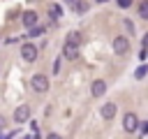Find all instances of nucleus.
Returning a JSON list of instances; mask_svg holds the SVG:
<instances>
[{
	"label": "nucleus",
	"mask_w": 148,
	"mask_h": 139,
	"mask_svg": "<svg viewBox=\"0 0 148 139\" xmlns=\"http://www.w3.org/2000/svg\"><path fill=\"white\" fill-rule=\"evenodd\" d=\"M123 127H125V132H136L139 130V118H136V114H125V118H123Z\"/></svg>",
	"instance_id": "f257e3e1"
},
{
	"label": "nucleus",
	"mask_w": 148,
	"mask_h": 139,
	"mask_svg": "<svg viewBox=\"0 0 148 139\" xmlns=\"http://www.w3.org/2000/svg\"><path fill=\"white\" fill-rule=\"evenodd\" d=\"M113 51H116L118 56L127 53V51H130V39H127V37H123V35H118V37L113 39Z\"/></svg>",
	"instance_id": "f03ea898"
},
{
	"label": "nucleus",
	"mask_w": 148,
	"mask_h": 139,
	"mask_svg": "<svg viewBox=\"0 0 148 139\" xmlns=\"http://www.w3.org/2000/svg\"><path fill=\"white\" fill-rule=\"evenodd\" d=\"M30 83H32V88H35L37 93H46V90H49V79H46L44 74H35Z\"/></svg>",
	"instance_id": "7ed1b4c3"
},
{
	"label": "nucleus",
	"mask_w": 148,
	"mask_h": 139,
	"mask_svg": "<svg viewBox=\"0 0 148 139\" xmlns=\"http://www.w3.org/2000/svg\"><path fill=\"white\" fill-rule=\"evenodd\" d=\"M21 56H23V60H28V63L37 60V46H32V44H23V46H21Z\"/></svg>",
	"instance_id": "20e7f679"
},
{
	"label": "nucleus",
	"mask_w": 148,
	"mask_h": 139,
	"mask_svg": "<svg viewBox=\"0 0 148 139\" xmlns=\"http://www.w3.org/2000/svg\"><path fill=\"white\" fill-rule=\"evenodd\" d=\"M28 118H30V107H28V104H21V107L14 111V120H16V123H25Z\"/></svg>",
	"instance_id": "39448f33"
},
{
	"label": "nucleus",
	"mask_w": 148,
	"mask_h": 139,
	"mask_svg": "<svg viewBox=\"0 0 148 139\" xmlns=\"http://www.w3.org/2000/svg\"><path fill=\"white\" fill-rule=\"evenodd\" d=\"M90 93H92V97H102V95L106 93V83H104L102 79L92 81V86H90Z\"/></svg>",
	"instance_id": "423d86ee"
},
{
	"label": "nucleus",
	"mask_w": 148,
	"mask_h": 139,
	"mask_svg": "<svg viewBox=\"0 0 148 139\" xmlns=\"http://www.w3.org/2000/svg\"><path fill=\"white\" fill-rule=\"evenodd\" d=\"M116 109H118V107H116L113 102H106V104L102 107V111H99V114H102V118H104V120H111V118L116 116Z\"/></svg>",
	"instance_id": "0eeeda50"
},
{
	"label": "nucleus",
	"mask_w": 148,
	"mask_h": 139,
	"mask_svg": "<svg viewBox=\"0 0 148 139\" xmlns=\"http://www.w3.org/2000/svg\"><path fill=\"white\" fill-rule=\"evenodd\" d=\"M62 56H65L67 60H76V56H79V46H74V44H67V42H65Z\"/></svg>",
	"instance_id": "6e6552de"
},
{
	"label": "nucleus",
	"mask_w": 148,
	"mask_h": 139,
	"mask_svg": "<svg viewBox=\"0 0 148 139\" xmlns=\"http://www.w3.org/2000/svg\"><path fill=\"white\" fill-rule=\"evenodd\" d=\"M21 21H23L25 28H32V25H37V14H35V12H23Z\"/></svg>",
	"instance_id": "1a4fd4ad"
},
{
	"label": "nucleus",
	"mask_w": 148,
	"mask_h": 139,
	"mask_svg": "<svg viewBox=\"0 0 148 139\" xmlns=\"http://www.w3.org/2000/svg\"><path fill=\"white\" fill-rule=\"evenodd\" d=\"M67 44H74V46H79L81 44V32H76V30H72L69 35H67V39H65Z\"/></svg>",
	"instance_id": "9d476101"
},
{
	"label": "nucleus",
	"mask_w": 148,
	"mask_h": 139,
	"mask_svg": "<svg viewBox=\"0 0 148 139\" xmlns=\"http://www.w3.org/2000/svg\"><path fill=\"white\" fill-rule=\"evenodd\" d=\"M139 16L148 21V0H141L139 2Z\"/></svg>",
	"instance_id": "9b49d317"
},
{
	"label": "nucleus",
	"mask_w": 148,
	"mask_h": 139,
	"mask_svg": "<svg viewBox=\"0 0 148 139\" xmlns=\"http://www.w3.org/2000/svg\"><path fill=\"white\" fill-rule=\"evenodd\" d=\"M60 14H62V9H60V5H51V7H49V16H51V19H58Z\"/></svg>",
	"instance_id": "f8f14e48"
},
{
	"label": "nucleus",
	"mask_w": 148,
	"mask_h": 139,
	"mask_svg": "<svg viewBox=\"0 0 148 139\" xmlns=\"http://www.w3.org/2000/svg\"><path fill=\"white\" fill-rule=\"evenodd\" d=\"M42 32H44V28H42V25H32V28H30V35H28V37H37V35H42Z\"/></svg>",
	"instance_id": "ddd939ff"
},
{
	"label": "nucleus",
	"mask_w": 148,
	"mask_h": 139,
	"mask_svg": "<svg viewBox=\"0 0 148 139\" xmlns=\"http://www.w3.org/2000/svg\"><path fill=\"white\" fill-rule=\"evenodd\" d=\"M146 72H148V67H146V65H141V67L134 72V76H136V79H143V76H146Z\"/></svg>",
	"instance_id": "4468645a"
},
{
	"label": "nucleus",
	"mask_w": 148,
	"mask_h": 139,
	"mask_svg": "<svg viewBox=\"0 0 148 139\" xmlns=\"http://www.w3.org/2000/svg\"><path fill=\"white\" fill-rule=\"evenodd\" d=\"M118 2V7H130L132 5V0H116Z\"/></svg>",
	"instance_id": "2eb2a0df"
},
{
	"label": "nucleus",
	"mask_w": 148,
	"mask_h": 139,
	"mask_svg": "<svg viewBox=\"0 0 148 139\" xmlns=\"http://www.w3.org/2000/svg\"><path fill=\"white\" fill-rule=\"evenodd\" d=\"M5 123H7V120H5V116H0V127H5Z\"/></svg>",
	"instance_id": "dca6fc26"
},
{
	"label": "nucleus",
	"mask_w": 148,
	"mask_h": 139,
	"mask_svg": "<svg viewBox=\"0 0 148 139\" xmlns=\"http://www.w3.org/2000/svg\"><path fill=\"white\" fill-rule=\"evenodd\" d=\"M141 130H143V132H148V123H146V125H143V127H141Z\"/></svg>",
	"instance_id": "f3484780"
},
{
	"label": "nucleus",
	"mask_w": 148,
	"mask_h": 139,
	"mask_svg": "<svg viewBox=\"0 0 148 139\" xmlns=\"http://www.w3.org/2000/svg\"><path fill=\"white\" fill-rule=\"evenodd\" d=\"M67 2H72V5H74V2H76V0H67Z\"/></svg>",
	"instance_id": "a211bd4d"
},
{
	"label": "nucleus",
	"mask_w": 148,
	"mask_h": 139,
	"mask_svg": "<svg viewBox=\"0 0 148 139\" xmlns=\"http://www.w3.org/2000/svg\"><path fill=\"white\" fill-rule=\"evenodd\" d=\"M97 2H106V0H97Z\"/></svg>",
	"instance_id": "6ab92c4d"
},
{
	"label": "nucleus",
	"mask_w": 148,
	"mask_h": 139,
	"mask_svg": "<svg viewBox=\"0 0 148 139\" xmlns=\"http://www.w3.org/2000/svg\"><path fill=\"white\" fill-rule=\"evenodd\" d=\"M146 44H148V37H146Z\"/></svg>",
	"instance_id": "aec40b11"
}]
</instances>
